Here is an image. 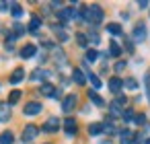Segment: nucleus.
Listing matches in <instances>:
<instances>
[{"instance_id":"1","label":"nucleus","mask_w":150,"mask_h":144,"mask_svg":"<svg viewBox=\"0 0 150 144\" xmlns=\"http://www.w3.org/2000/svg\"><path fill=\"white\" fill-rule=\"evenodd\" d=\"M84 21L91 23V25H99V23L103 21V9H101L99 4L86 6V17H84Z\"/></svg>"},{"instance_id":"2","label":"nucleus","mask_w":150,"mask_h":144,"mask_svg":"<svg viewBox=\"0 0 150 144\" xmlns=\"http://www.w3.org/2000/svg\"><path fill=\"white\" fill-rule=\"evenodd\" d=\"M76 103H78V97H76V95H66L64 101H62V109H64V113H72L74 107H76Z\"/></svg>"},{"instance_id":"3","label":"nucleus","mask_w":150,"mask_h":144,"mask_svg":"<svg viewBox=\"0 0 150 144\" xmlns=\"http://www.w3.org/2000/svg\"><path fill=\"white\" fill-rule=\"evenodd\" d=\"M37 134H39V128L37 126H33V123L25 126V130H23V142H33L37 138Z\"/></svg>"},{"instance_id":"4","label":"nucleus","mask_w":150,"mask_h":144,"mask_svg":"<svg viewBox=\"0 0 150 144\" xmlns=\"http://www.w3.org/2000/svg\"><path fill=\"white\" fill-rule=\"evenodd\" d=\"M132 37H134V41H144V39H146V25H144L142 21H140V23H136Z\"/></svg>"},{"instance_id":"5","label":"nucleus","mask_w":150,"mask_h":144,"mask_svg":"<svg viewBox=\"0 0 150 144\" xmlns=\"http://www.w3.org/2000/svg\"><path fill=\"white\" fill-rule=\"evenodd\" d=\"M41 109H43V107H41V103H37V101H31V103H27V105H25L23 113L31 117V115H39V113H41Z\"/></svg>"},{"instance_id":"6","label":"nucleus","mask_w":150,"mask_h":144,"mask_svg":"<svg viewBox=\"0 0 150 144\" xmlns=\"http://www.w3.org/2000/svg\"><path fill=\"white\" fill-rule=\"evenodd\" d=\"M45 134H54V132H58L60 130V119L58 117H50L45 123H43V128H41Z\"/></svg>"},{"instance_id":"7","label":"nucleus","mask_w":150,"mask_h":144,"mask_svg":"<svg viewBox=\"0 0 150 144\" xmlns=\"http://www.w3.org/2000/svg\"><path fill=\"white\" fill-rule=\"evenodd\" d=\"M52 56H54V60H56V64L58 66H64L68 60H66V54L62 52V48H58V45H54L52 48Z\"/></svg>"},{"instance_id":"8","label":"nucleus","mask_w":150,"mask_h":144,"mask_svg":"<svg viewBox=\"0 0 150 144\" xmlns=\"http://www.w3.org/2000/svg\"><path fill=\"white\" fill-rule=\"evenodd\" d=\"M39 27H41V17L33 15V17H31V21H29V27H27V31H29V33H33V35H37Z\"/></svg>"},{"instance_id":"9","label":"nucleus","mask_w":150,"mask_h":144,"mask_svg":"<svg viewBox=\"0 0 150 144\" xmlns=\"http://www.w3.org/2000/svg\"><path fill=\"white\" fill-rule=\"evenodd\" d=\"M23 80H25V70H23V68H17V70L11 74V78H8L11 84H19V82H23Z\"/></svg>"},{"instance_id":"10","label":"nucleus","mask_w":150,"mask_h":144,"mask_svg":"<svg viewBox=\"0 0 150 144\" xmlns=\"http://www.w3.org/2000/svg\"><path fill=\"white\" fill-rule=\"evenodd\" d=\"M121 87H123V80H121L119 76L109 78V91H111V93H115V95H117V93L121 91Z\"/></svg>"},{"instance_id":"11","label":"nucleus","mask_w":150,"mask_h":144,"mask_svg":"<svg viewBox=\"0 0 150 144\" xmlns=\"http://www.w3.org/2000/svg\"><path fill=\"white\" fill-rule=\"evenodd\" d=\"M56 91H58V89H56L52 82H43L41 89H39V93H41L43 97H56Z\"/></svg>"},{"instance_id":"12","label":"nucleus","mask_w":150,"mask_h":144,"mask_svg":"<svg viewBox=\"0 0 150 144\" xmlns=\"http://www.w3.org/2000/svg\"><path fill=\"white\" fill-rule=\"evenodd\" d=\"M119 142H121V144H134V142H136V134H134L132 130H123L121 136H119Z\"/></svg>"},{"instance_id":"13","label":"nucleus","mask_w":150,"mask_h":144,"mask_svg":"<svg viewBox=\"0 0 150 144\" xmlns=\"http://www.w3.org/2000/svg\"><path fill=\"white\" fill-rule=\"evenodd\" d=\"M58 19L66 23V21H72V19H76V13H74L72 9H62V11L58 13Z\"/></svg>"},{"instance_id":"14","label":"nucleus","mask_w":150,"mask_h":144,"mask_svg":"<svg viewBox=\"0 0 150 144\" xmlns=\"http://www.w3.org/2000/svg\"><path fill=\"white\" fill-rule=\"evenodd\" d=\"M52 31L56 33L58 41H62V43H64V41H68V33H66V29H64L62 25H54V27H52Z\"/></svg>"},{"instance_id":"15","label":"nucleus","mask_w":150,"mask_h":144,"mask_svg":"<svg viewBox=\"0 0 150 144\" xmlns=\"http://www.w3.org/2000/svg\"><path fill=\"white\" fill-rule=\"evenodd\" d=\"M35 54H37V48H35L33 43H27V45L21 50V58H23V60H27V58H33Z\"/></svg>"},{"instance_id":"16","label":"nucleus","mask_w":150,"mask_h":144,"mask_svg":"<svg viewBox=\"0 0 150 144\" xmlns=\"http://www.w3.org/2000/svg\"><path fill=\"white\" fill-rule=\"evenodd\" d=\"M64 130H66L68 136H74L76 130H78V126H76V121H74L72 117H66V121H64Z\"/></svg>"},{"instance_id":"17","label":"nucleus","mask_w":150,"mask_h":144,"mask_svg":"<svg viewBox=\"0 0 150 144\" xmlns=\"http://www.w3.org/2000/svg\"><path fill=\"white\" fill-rule=\"evenodd\" d=\"M45 78H50V72L43 68H35L31 72V80H45Z\"/></svg>"},{"instance_id":"18","label":"nucleus","mask_w":150,"mask_h":144,"mask_svg":"<svg viewBox=\"0 0 150 144\" xmlns=\"http://www.w3.org/2000/svg\"><path fill=\"white\" fill-rule=\"evenodd\" d=\"M121 113H123V107H121L117 101H111V103H109V115H111V117H119Z\"/></svg>"},{"instance_id":"19","label":"nucleus","mask_w":150,"mask_h":144,"mask_svg":"<svg viewBox=\"0 0 150 144\" xmlns=\"http://www.w3.org/2000/svg\"><path fill=\"white\" fill-rule=\"evenodd\" d=\"M72 80H74L76 84H84V82H86V76H84V72H82L80 68H74V70H72Z\"/></svg>"},{"instance_id":"20","label":"nucleus","mask_w":150,"mask_h":144,"mask_svg":"<svg viewBox=\"0 0 150 144\" xmlns=\"http://www.w3.org/2000/svg\"><path fill=\"white\" fill-rule=\"evenodd\" d=\"M11 119V107L8 103H0V121H8Z\"/></svg>"},{"instance_id":"21","label":"nucleus","mask_w":150,"mask_h":144,"mask_svg":"<svg viewBox=\"0 0 150 144\" xmlns=\"http://www.w3.org/2000/svg\"><path fill=\"white\" fill-rule=\"evenodd\" d=\"M88 99H91L97 107H105V101H103V97H101L97 91H88Z\"/></svg>"},{"instance_id":"22","label":"nucleus","mask_w":150,"mask_h":144,"mask_svg":"<svg viewBox=\"0 0 150 144\" xmlns=\"http://www.w3.org/2000/svg\"><path fill=\"white\" fill-rule=\"evenodd\" d=\"M11 15H13L15 19H21V17H23V6H21L19 2H13V4H11Z\"/></svg>"},{"instance_id":"23","label":"nucleus","mask_w":150,"mask_h":144,"mask_svg":"<svg viewBox=\"0 0 150 144\" xmlns=\"http://www.w3.org/2000/svg\"><path fill=\"white\" fill-rule=\"evenodd\" d=\"M107 31H109L111 35H121V33H123V29H121L119 23H109V25H107Z\"/></svg>"},{"instance_id":"24","label":"nucleus","mask_w":150,"mask_h":144,"mask_svg":"<svg viewBox=\"0 0 150 144\" xmlns=\"http://www.w3.org/2000/svg\"><path fill=\"white\" fill-rule=\"evenodd\" d=\"M86 78L91 80V84H93L95 89H101V84H103V82H101V78H99L97 74H93V72H88V70H86Z\"/></svg>"},{"instance_id":"25","label":"nucleus","mask_w":150,"mask_h":144,"mask_svg":"<svg viewBox=\"0 0 150 144\" xmlns=\"http://www.w3.org/2000/svg\"><path fill=\"white\" fill-rule=\"evenodd\" d=\"M13 142H15L13 132H2L0 134V144H13Z\"/></svg>"},{"instance_id":"26","label":"nucleus","mask_w":150,"mask_h":144,"mask_svg":"<svg viewBox=\"0 0 150 144\" xmlns=\"http://www.w3.org/2000/svg\"><path fill=\"white\" fill-rule=\"evenodd\" d=\"M109 54H111V56H115V58H117V56H119V54H121V45H119V43H117V41H111V43H109Z\"/></svg>"},{"instance_id":"27","label":"nucleus","mask_w":150,"mask_h":144,"mask_svg":"<svg viewBox=\"0 0 150 144\" xmlns=\"http://www.w3.org/2000/svg\"><path fill=\"white\" fill-rule=\"evenodd\" d=\"M101 132H103V123H91L88 126V134L91 136H99Z\"/></svg>"},{"instance_id":"28","label":"nucleus","mask_w":150,"mask_h":144,"mask_svg":"<svg viewBox=\"0 0 150 144\" xmlns=\"http://www.w3.org/2000/svg\"><path fill=\"white\" fill-rule=\"evenodd\" d=\"M84 37H86V41H91V43H95V45L101 41V37H99V33H97V31H88Z\"/></svg>"},{"instance_id":"29","label":"nucleus","mask_w":150,"mask_h":144,"mask_svg":"<svg viewBox=\"0 0 150 144\" xmlns=\"http://www.w3.org/2000/svg\"><path fill=\"white\" fill-rule=\"evenodd\" d=\"M21 97H23V93H21V91H13V93L8 95V105H13V103H17V101H19Z\"/></svg>"},{"instance_id":"30","label":"nucleus","mask_w":150,"mask_h":144,"mask_svg":"<svg viewBox=\"0 0 150 144\" xmlns=\"http://www.w3.org/2000/svg\"><path fill=\"white\" fill-rule=\"evenodd\" d=\"M103 132H105V134H115V126H113L111 119H107V121L103 123Z\"/></svg>"},{"instance_id":"31","label":"nucleus","mask_w":150,"mask_h":144,"mask_svg":"<svg viewBox=\"0 0 150 144\" xmlns=\"http://www.w3.org/2000/svg\"><path fill=\"white\" fill-rule=\"evenodd\" d=\"M25 31H27V29H25L23 25H19V23L13 27V35H15V37H21V35H25Z\"/></svg>"},{"instance_id":"32","label":"nucleus","mask_w":150,"mask_h":144,"mask_svg":"<svg viewBox=\"0 0 150 144\" xmlns=\"http://www.w3.org/2000/svg\"><path fill=\"white\" fill-rule=\"evenodd\" d=\"M84 58H86V62H95L99 58V52L97 50H86V56Z\"/></svg>"},{"instance_id":"33","label":"nucleus","mask_w":150,"mask_h":144,"mask_svg":"<svg viewBox=\"0 0 150 144\" xmlns=\"http://www.w3.org/2000/svg\"><path fill=\"white\" fill-rule=\"evenodd\" d=\"M123 84H125L129 91H136V89H138V82H136V78H125V80H123Z\"/></svg>"},{"instance_id":"34","label":"nucleus","mask_w":150,"mask_h":144,"mask_svg":"<svg viewBox=\"0 0 150 144\" xmlns=\"http://www.w3.org/2000/svg\"><path fill=\"white\" fill-rule=\"evenodd\" d=\"M134 115H136V111H134V109H125V111L121 113V117H123L125 121H132V119H134Z\"/></svg>"},{"instance_id":"35","label":"nucleus","mask_w":150,"mask_h":144,"mask_svg":"<svg viewBox=\"0 0 150 144\" xmlns=\"http://www.w3.org/2000/svg\"><path fill=\"white\" fill-rule=\"evenodd\" d=\"M76 41H78V45H80V48H86V45H88V41H86V37H84L82 33H78V35H76Z\"/></svg>"},{"instance_id":"36","label":"nucleus","mask_w":150,"mask_h":144,"mask_svg":"<svg viewBox=\"0 0 150 144\" xmlns=\"http://www.w3.org/2000/svg\"><path fill=\"white\" fill-rule=\"evenodd\" d=\"M132 121H136V123H138V126H142V123H146V117H144V115H142V113H136V115H134V119H132Z\"/></svg>"},{"instance_id":"37","label":"nucleus","mask_w":150,"mask_h":144,"mask_svg":"<svg viewBox=\"0 0 150 144\" xmlns=\"http://www.w3.org/2000/svg\"><path fill=\"white\" fill-rule=\"evenodd\" d=\"M125 66H127V64H125V62H123V60H119V62H117V64H115V66H113V68H115V72H121V70H123V68H125Z\"/></svg>"},{"instance_id":"38","label":"nucleus","mask_w":150,"mask_h":144,"mask_svg":"<svg viewBox=\"0 0 150 144\" xmlns=\"http://www.w3.org/2000/svg\"><path fill=\"white\" fill-rule=\"evenodd\" d=\"M115 101H117V103H119V105L123 107V105L127 103V97H123V95H117V97H115Z\"/></svg>"},{"instance_id":"39","label":"nucleus","mask_w":150,"mask_h":144,"mask_svg":"<svg viewBox=\"0 0 150 144\" xmlns=\"http://www.w3.org/2000/svg\"><path fill=\"white\" fill-rule=\"evenodd\" d=\"M146 89H148V99H150V72L146 74Z\"/></svg>"},{"instance_id":"40","label":"nucleus","mask_w":150,"mask_h":144,"mask_svg":"<svg viewBox=\"0 0 150 144\" xmlns=\"http://www.w3.org/2000/svg\"><path fill=\"white\" fill-rule=\"evenodd\" d=\"M8 9V2H0V13H4Z\"/></svg>"},{"instance_id":"41","label":"nucleus","mask_w":150,"mask_h":144,"mask_svg":"<svg viewBox=\"0 0 150 144\" xmlns=\"http://www.w3.org/2000/svg\"><path fill=\"white\" fill-rule=\"evenodd\" d=\"M144 144H150V138H148V140H146V142H144Z\"/></svg>"}]
</instances>
